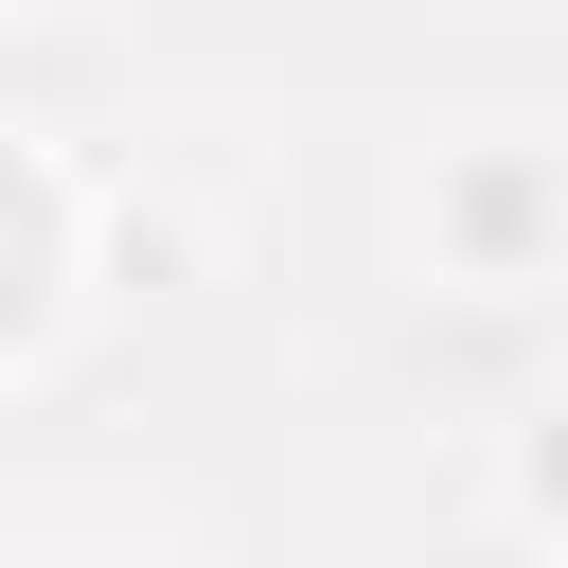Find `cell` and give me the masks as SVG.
I'll return each instance as SVG.
<instances>
[{
    "label": "cell",
    "instance_id": "6da1fadb",
    "mask_svg": "<svg viewBox=\"0 0 568 568\" xmlns=\"http://www.w3.org/2000/svg\"><path fill=\"white\" fill-rule=\"evenodd\" d=\"M532 213H550V178H462V248H479V266H515Z\"/></svg>",
    "mask_w": 568,
    "mask_h": 568
},
{
    "label": "cell",
    "instance_id": "7a4b0ae2",
    "mask_svg": "<svg viewBox=\"0 0 568 568\" xmlns=\"http://www.w3.org/2000/svg\"><path fill=\"white\" fill-rule=\"evenodd\" d=\"M515 497H532V515H568V408H532V444H515Z\"/></svg>",
    "mask_w": 568,
    "mask_h": 568
}]
</instances>
